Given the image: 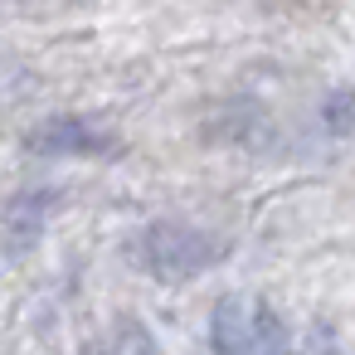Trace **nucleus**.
Here are the masks:
<instances>
[{"mask_svg": "<svg viewBox=\"0 0 355 355\" xmlns=\"http://www.w3.org/2000/svg\"><path fill=\"white\" fill-rule=\"evenodd\" d=\"M214 345L219 355H277L282 321L258 297H224L214 306Z\"/></svg>", "mask_w": 355, "mask_h": 355, "instance_id": "obj_2", "label": "nucleus"}, {"mask_svg": "<svg viewBox=\"0 0 355 355\" xmlns=\"http://www.w3.org/2000/svg\"><path fill=\"white\" fill-rule=\"evenodd\" d=\"M25 146L35 156H103V151L117 146V137L83 122V117H54V122H40L25 137Z\"/></svg>", "mask_w": 355, "mask_h": 355, "instance_id": "obj_3", "label": "nucleus"}, {"mask_svg": "<svg viewBox=\"0 0 355 355\" xmlns=\"http://www.w3.org/2000/svg\"><path fill=\"white\" fill-rule=\"evenodd\" d=\"M6 83H10V78H0V93H6Z\"/></svg>", "mask_w": 355, "mask_h": 355, "instance_id": "obj_5", "label": "nucleus"}, {"mask_svg": "<svg viewBox=\"0 0 355 355\" xmlns=\"http://www.w3.org/2000/svg\"><path fill=\"white\" fill-rule=\"evenodd\" d=\"M137 258L141 268H151L156 277H190L209 263L224 258V243L195 224H180V219H166V224H151L137 243Z\"/></svg>", "mask_w": 355, "mask_h": 355, "instance_id": "obj_1", "label": "nucleus"}, {"mask_svg": "<svg viewBox=\"0 0 355 355\" xmlns=\"http://www.w3.org/2000/svg\"><path fill=\"white\" fill-rule=\"evenodd\" d=\"M331 132H336V137L350 132V93H345V88L331 98Z\"/></svg>", "mask_w": 355, "mask_h": 355, "instance_id": "obj_4", "label": "nucleus"}]
</instances>
